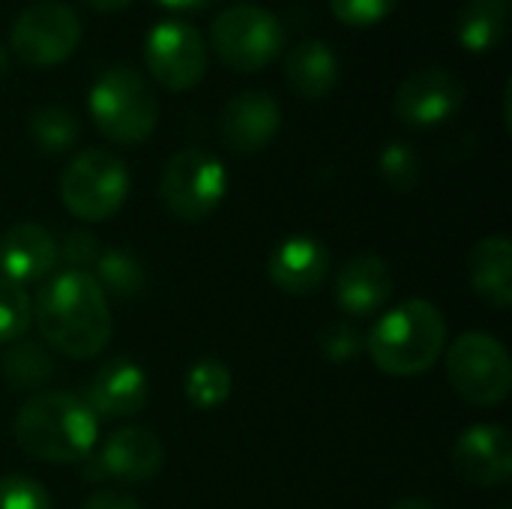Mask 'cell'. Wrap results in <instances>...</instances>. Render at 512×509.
I'll use <instances>...</instances> for the list:
<instances>
[{
    "label": "cell",
    "instance_id": "cell-32",
    "mask_svg": "<svg viewBox=\"0 0 512 509\" xmlns=\"http://www.w3.org/2000/svg\"><path fill=\"white\" fill-rule=\"evenodd\" d=\"M81 509H138V501L123 492H96L84 501Z\"/></svg>",
    "mask_w": 512,
    "mask_h": 509
},
{
    "label": "cell",
    "instance_id": "cell-15",
    "mask_svg": "<svg viewBox=\"0 0 512 509\" xmlns=\"http://www.w3.org/2000/svg\"><path fill=\"white\" fill-rule=\"evenodd\" d=\"M57 267L54 237L33 222L12 225L0 234V276L15 285H30L45 279Z\"/></svg>",
    "mask_w": 512,
    "mask_h": 509
},
{
    "label": "cell",
    "instance_id": "cell-11",
    "mask_svg": "<svg viewBox=\"0 0 512 509\" xmlns=\"http://www.w3.org/2000/svg\"><path fill=\"white\" fill-rule=\"evenodd\" d=\"M462 105L465 84L450 69L438 66L411 72L393 96V114L408 129H432L447 123Z\"/></svg>",
    "mask_w": 512,
    "mask_h": 509
},
{
    "label": "cell",
    "instance_id": "cell-31",
    "mask_svg": "<svg viewBox=\"0 0 512 509\" xmlns=\"http://www.w3.org/2000/svg\"><path fill=\"white\" fill-rule=\"evenodd\" d=\"M99 255H102V249H99L96 237L87 234V231L66 234L63 246L57 249V258H63L66 261V270H75V273H87L99 261Z\"/></svg>",
    "mask_w": 512,
    "mask_h": 509
},
{
    "label": "cell",
    "instance_id": "cell-13",
    "mask_svg": "<svg viewBox=\"0 0 512 509\" xmlns=\"http://www.w3.org/2000/svg\"><path fill=\"white\" fill-rule=\"evenodd\" d=\"M282 126V111L279 102L270 93L261 90H246L237 93L225 108H222V138L231 150L240 153H258L264 150Z\"/></svg>",
    "mask_w": 512,
    "mask_h": 509
},
{
    "label": "cell",
    "instance_id": "cell-22",
    "mask_svg": "<svg viewBox=\"0 0 512 509\" xmlns=\"http://www.w3.org/2000/svg\"><path fill=\"white\" fill-rule=\"evenodd\" d=\"M93 270H96L93 279H96V285L102 288L105 297L132 300L144 288V267L126 249H108V252H102L99 261L93 264Z\"/></svg>",
    "mask_w": 512,
    "mask_h": 509
},
{
    "label": "cell",
    "instance_id": "cell-2",
    "mask_svg": "<svg viewBox=\"0 0 512 509\" xmlns=\"http://www.w3.org/2000/svg\"><path fill=\"white\" fill-rule=\"evenodd\" d=\"M18 447L42 462H84L99 438V417L72 393H39L21 405L12 423Z\"/></svg>",
    "mask_w": 512,
    "mask_h": 509
},
{
    "label": "cell",
    "instance_id": "cell-28",
    "mask_svg": "<svg viewBox=\"0 0 512 509\" xmlns=\"http://www.w3.org/2000/svg\"><path fill=\"white\" fill-rule=\"evenodd\" d=\"M0 509H51L48 492L21 474L0 477Z\"/></svg>",
    "mask_w": 512,
    "mask_h": 509
},
{
    "label": "cell",
    "instance_id": "cell-33",
    "mask_svg": "<svg viewBox=\"0 0 512 509\" xmlns=\"http://www.w3.org/2000/svg\"><path fill=\"white\" fill-rule=\"evenodd\" d=\"M156 3L165 6V9H174V12H195V9L216 6L219 0H156Z\"/></svg>",
    "mask_w": 512,
    "mask_h": 509
},
{
    "label": "cell",
    "instance_id": "cell-16",
    "mask_svg": "<svg viewBox=\"0 0 512 509\" xmlns=\"http://www.w3.org/2000/svg\"><path fill=\"white\" fill-rule=\"evenodd\" d=\"M330 252L315 237H288L270 252V282L285 294H312L324 285Z\"/></svg>",
    "mask_w": 512,
    "mask_h": 509
},
{
    "label": "cell",
    "instance_id": "cell-1",
    "mask_svg": "<svg viewBox=\"0 0 512 509\" xmlns=\"http://www.w3.org/2000/svg\"><path fill=\"white\" fill-rule=\"evenodd\" d=\"M39 336L69 360H93L111 339L108 297L90 273L63 270L42 285L33 303Z\"/></svg>",
    "mask_w": 512,
    "mask_h": 509
},
{
    "label": "cell",
    "instance_id": "cell-19",
    "mask_svg": "<svg viewBox=\"0 0 512 509\" xmlns=\"http://www.w3.org/2000/svg\"><path fill=\"white\" fill-rule=\"evenodd\" d=\"M468 279L480 300L495 309H510L512 303V246L510 237L495 234L480 240L468 252Z\"/></svg>",
    "mask_w": 512,
    "mask_h": 509
},
{
    "label": "cell",
    "instance_id": "cell-3",
    "mask_svg": "<svg viewBox=\"0 0 512 509\" xmlns=\"http://www.w3.org/2000/svg\"><path fill=\"white\" fill-rule=\"evenodd\" d=\"M372 363L396 378L429 372L447 348V321L429 300H405L384 312L366 339Z\"/></svg>",
    "mask_w": 512,
    "mask_h": 509
},
{
    "label": "cell",
    "instance_id": "cell-9",
    "mask_svg": "<svg viewBox=\"0 0 512 509\" xmlns=\"http://www.w3.org/2000/svg\"><path fill=\"white\" fill-rule=\"evenodd\" d=\"M81 18L63 0H36L15 18L9 45L27 66L48 69L63 63L81 42Z\"/></svg>",
    "mask_w": 512,
    "mask_h": 509
},
{
    "label": "cell",
    "instance_id": "cell-10",
    "mask_svg": "<svg viewBox=\"0 0 512 509\" xmlns=\"http://www.w3.org/2000/svg\"><path fill=\"white\" fill-rule=\"evenodd\" d=\"M150 75L168 90H192L207 72V45L198 27L180 18H165L150 27L144 42Z\"/></svg>",
    "mask_w": 512,
    "mask_h": 509
},
{
    "label": "cell",
    "instance_id": "cell-26",
    "mask_svg": "<svg viewBox=\"0 0 512 509\" xmlns=\"http://www.w3.org/2000/svg\"><path fill=\"white\" fill-rule=\"evenodd\" d=\"M378 171L384 183L396 192H411L420 183V156L411 144L390 141L378 156Z\"/></svg>",
    "mask_w": 512,
    "mask_h": 509
},
{
    "label": "cell",
    "instance_id": "cell-30",
    "mask_svg": "<svg viewBox=\"0 0 512 509\" xmlns=\"http://www.w3.org/2000/svg\"><path fill=\"white\" fill-rule=\"evenodd\" d=\"M321 351L327 354L330 363H351L363 351V336L357 327L336 321L321 333Z\"/></svg>",
    "mask_w": 512,
    "mask_h": 509
},
{
    "label": "cell",
    "instance_id": "cell-8",
    "mask_svg": "<svg viewBox=\"0 0 512 509\" xmlns=\"http://www.w3.org/2000/svg\"><path fill=\"white\" fill-rule=\"evenodd\" d=\"M228 192L225 165L198 147H186L174 153L159 180V198L171 216L183 222L207 219Z\"/></svg>",
    "mask_w": 512,
    "mask_h": 509
},
{
    "label": "cell",
    "instance_id": "cell-18",
    "mask_svg": "<svg viewBox=\"0 0 512 509\" xmlns=\"http://www.w3.org/2000/svg\"><path fill=\"white\" fill-rule=\"evenodd\" d=\"M162 459H165L162 441L153 432L138 429V426L117 429L114 435H108L99 453L102 471L126 483H144L156 477L162 468Z\"/></svg>",
    "mask_w": 512,
    "mask_h": 509
},
{
    "label": "cell",
    "instance_id": "cell-34",
    "mask_svg": "<svg viewBox=\"0 0 512 509\" xmlns=\"http://www.w3.org/2000/svg\"><path fill=\"white\" fill-rule=\"evenodd\" d=\"M81 3L90 6V9H96V12H117V9L129 6L132 0H81Z\"/></svg>",
    "mask_w": 512,
    "mask_h": 509
},
{
    "label": "cell",
    "instance_id": "cell-25",
    "mask_svg": "<svg viewBox=\"0 0 512 509\" xmlns=\"http://www.w3.org/2000/svg\"><path fill=\"white\" fill-rule=\"evenodd\" d=\"M3 375L15 390H39L51 381L54 363L36 345H12L3 357Z\"/></svg>",
    "mask_w": 512,
    "mask_h": 509
},
{
    "label": "cell",
    "instance_id": "cell-5",
    "mask_svg": "<svg viewBox=\"0 0 512 509\" xmlns=\"http://www.w3.org/2000/svg\"><path fill=\"white\" fill-rule=\"evenodd\" d=\"M129 195V171L120 156L90 147L60 174V198L75 219L102 222L114 216Z\"/></svg>",
    "mask_w": 512,
    "mask_h": 509
},
{
    "label": "cell",
    "instance_id": "cell-29",
    "mask_svg": "<svg viewBox=\"0 0 512 509\" xmlns=\"http://www.w3.org/2000/svg\"><path fill=\"white\" fill-rule=\"evenodd\" d=\"M399 0H330V9L339 21L351 27H369L393 15Z\"/></svg>",
    "mask_w": 512,
    "mask_h": 509
},
{
    "label": "cell",
    "instance_id": "cell-24",
    "mask_svg": "<svg viewBox=\"0 0 512 509\" xmlns=\"http://www.w3.org/2000/svg\"><path fill=\"white\" fill-rule=\"evenodd\" d=\"M30 138L45 153H63L78 138V120L63 105H39L30 114Z\"/></svg>",
    "mask_w": 512,
    "mask_h": 509
},
{
    "label": "cell",
    "instance_id": "cell-12",
    "mask_svg": "<svg viewBox=\"0 0 512 509\" xmlns=\"http://www.w3.org/2000/svg\"><path fill=\"white\" fill-rule=\"evenodd\" d=\"M453 468L471 486H501L512 474L510 432L495 423L471 426L453 447Z\"/></svg>",
    "mask_w": 512,
    "mask_h": 509
},
{
    "label": "cell",
    "instance_id": "cell-35",
    "mask_svg": "<svg viewBox=\"0 0 512 509\" xmlns=\"http://www.w3.org/2000/svg\"><path fill=\"white\" fill-rule=\"evenodd\" d=\"M393 509H435L432 501H426V498H402V501H396Z\"/></svg>",
    "mask_w": 512,
    "mask_h": 509
},
{
    "label": "cell",
    "instance_id": "cell-36",
    "mask_svg": "<svg viewBox=\"0 0 512 509\" xmlns=\"http://www.w3.org/2000/svg\"><path fill=\"white\" fill-rule=\"evenodd\" d=\"M6 72H9V60H6V54H3V48H0V81L6 78Z\"/></svg>",
    "mask_w": 512,
    "mask_h": 509
},
{
    "label": "cell",
    "instance_id": "cell-17",
    "mask_svg": "<svg viewBox=\"0 0 512 509\" xmlns=\"http://www.w3.org/2000/svg\"><path fill=\"white\" fill-rule=\"evenodd\" d=\"M87 405L105 420L132 417L147 405V375L132 360H111L93 375Z\"/></svg>",
    "mask_w": 512,
    "mask_h": 509
},
{
    "label": "cell",
    "instance_id": "cell-7",
    "mask_svg": "<svg viewBox=\"0 0 512 509\" xmlns=\"http://www.w3.org/2000/svg\"><path fill=\"white\" fill-rule=\"evenodd\" d=\"M447 378L456 396L468 405L495 408L510 396V354L489 333H465L447 351Z\"/></svg>",
    "mask_w": 512,
    "mask_h": 509
},
{
    "label": "cell",
    "instance_id": "cell-23",
    "mask_svg": "<svg viewBox=\"0 0 512 509\" xmlns=\"http://www.w3.org/2000/svg\"><path fill=\"white\" fill-rule=\"evenodd\" d=\"M183 393L195 411H213V408L225 405L231 396L228 366L222 360H213V357L192 363V369L186 372V381H183Z\"/></svg>",
    "mask_w": 512,
    "mask_h": 509
},
{
    "label": "cell",
    "instance_id": "cell-14",
    "mask_svg": "<svg viewBox=\"0 0 512 509\" xmlns=\"http://www.w3.org/2000/svg\"><path fill=\"white\" fill-rule=\"evenodd\" d=\"M393 270L378 255L351 258L336 276V303L354 318L378 315L393 297Z\"/></svg>",
    "mask_w": 512,
    "mask_h": 509
},
{
    "label": "cell",
    "instance_id": "cell-20",
    "mask_svg": "<svg viewBox=\"0 0 512 509\" xmlns=\"http://www.w3.org/2000/svg\"><path fill=\"white\" fill-rule=\"evenodd\" d=\"M285 75L288 84L306 96V99H321L327 96L336 81H339V60L333 54V48L321 39H306L300 42L288 60H285Z\"/></svg>",
    "mask_w": 512,
    "mask_h": 509
},
{
    "label": "cell",
    "instance_id": "cell-6",
    "mask_svg": "<svg viewBox=\"0 0 512 509\" xmlns=\"http://www.w3.org/2000/svg\"><path fill=\"white\" fill-rule=\"evenodd\" d=\"M210 42L225 66L237 72H258L279 57L285 45V27L270 9L237 3L213 18Z\"/></svg>",
    "mask_w": 512,
    "mask_h": 509
},
{
    "label": "cell",
    "instance_id": "cell-4",
    "mask_svg": "<svg viewBox=\"0 0 512 509\" xmlns=\"http://www.w3.org/2000/svg\"><path fill=\"white\" fill-rule=\"evenodd\" d=\"M90 117L114 144H141L153 135L159 120V102L144 81L129 66L105 69L90 87Z\"/></svg>",
    "mask_w": 512,
    "mask_h": 509
},
{
    "label": "cell",
    "instance_id": "cell-27",
    "mask_svg": "<svg viewBox=\"0 0 512 509\" xmlns=\"http://www.w3.org/2000/svg\"><path fill=\"white\" fill-rule=\"evenodd\" d=\"M33 321V303L27 291L0 276V342H15Z\"/></svg>",
    "mask_w": 512,
    "mask_h": 509
},
{
    "label": "cell",
    "instance_id": "cell-21",
    "mask_svg": "<svg viewBox=\"0 0 512 509\" xmlns=\"http://www.w3.org/2000/svg\"><path fill=\"white\" fill-rule=\"evenodd\" d=\"M510 0H465L456 18V36L468 51H492L507 36Z\"/></svg>",
    "mask_w": 512,
    "mask_h": 509
}]
</instances>
